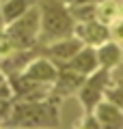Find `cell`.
<instances>
[{
	"instance_id": "10",
	"label": "cell",
	"mask_w": 123,
	"mask_h": 129,
	"mask_svg": "<svg viewBox=\"0 0 123 129\" xmlns=\"http://www.w3.org/2000/svg\"><path fill=\"white\" fill-rule=\"evenodd\" d=\"M121 56H123V50L117 45V43H112V41L101 43L99 50H97V58H99V64L104 67V69H110V67L119 64L121 62Z\"/></svg>"
},
{
	"instance_id": "1",
	"label": "cell",
	"mask_w": 123,
	"mask_h": 129,
	"mask_svg": "<svg viewBox=\"0 0 123 129\" xmlns=\"http://www.w3.org/2000/svg\"><path fill=\"white\" fill-rule=\"evenodd\" d=\"M11 123L19 129H41L56 125V108L43 101H22L11 110Z\"/></svg>"
},
{
	"instance_id": "12",
	"label": "cell",
	"mask_w": 123,
	"mask_h": 129,
	"mask_svg": "<svg viewBox=\"0 0 123 129\" xmlns=\"http://www.w3.org/2000/svg\"><path fill=\"white\" fill-rule=\"evenodd\" d=\"M108 99H110L112 103H117V106L123 110V86H119V88H114V90H110V92H108Z\"/></svg>"
},
{
	"instance_id": "15",
	"label": "cell",
	"mask_w": 123,
	"mask_h": 129,
	"mask_svg": "<svg viewBox=\"0 0 123 129\" xmlns=\"http://www.w3.org/2000/svg\"><path fill=\"white\" fill-rule=\"evenodd\" d=\"M2 84H7V82H5V75H2V71H0V86H2Z\"/></svg>"
},
{
	"instance_id": "5",
	"label": "cell",
	"mask_w": 123,
	"mask_h": 129,
	"mask_svg": "<svg viewBox=\"0 0 123 129\" xmlns=\"http://www.w3.org/2000/svg\"><path fill=\"white\" fill-rule=\"evenodd\" d=\"M95 118L101 129H123V110L112 101H101L95 106Z\"/></svg>"
},
{
	"instance_id": "2",
	"label": "cell",
	"mask_w": 123,
	"mask_h": 129,
	"mask_svg": "<svg viewBox=\"0 0 123 129\" xmlns=\"http://www.w3.org/2000/svg\"><path fill=\"white\" fill-rule=\"evenodd\" d=\"M41 30L52 39H63L76 30L73 15L58 0H43L41 2Z\"/></svg>"
},
{
	"instance_id": "9",
	"label": "cell",
	"mask_w": 123,
	"mask_h": 129,
	"mask_svg": "<svg viewBox=\"0 0 123 129\" xmlns=\"http://www.w3.org/2000/svg\"><path fill=\"white\" fill-rule=\"evenodd\" d=\"M82 47H84V41H82V39H60L58 43H54V45L48 47V54H52L58 60L69 62Z\"/></svg>"
},
{
	"instance_id": "7",
	"label": "cell",
	"mask_w": 123,
	"mask_h": 129,
	"mask_svg": "<svg viewBox=\"0 0 123 129\" xmlns=\"http://www.w3.org/2000/svg\"><path fill=\"white\" fill-rule=\"evenodd\" d=\"M97 64H99L97 52L93 50V47H82V50L67 62V69H71V71H76V73H82V75L89 78V75L97 69Z\"/></svg>"
},
{
	"instance_id": "16",
	"label": "cell",
	"mask_w": 123,
	"mask_h": 129,
	"mask_svg": "<svg viewBox=\"0 0 123 129\" xmlns=\"http://www.w3.org/2000/svg\"><path fill=\"white\" fill-rule=\"evenodd\" d=\"M15 129H19V127H15Z\"/></svg>"
},
{
	"instance_id": "13",
	"label": "cell",
	"mask_w": 123,
	"mask_h": 129,
	"mask_svg": "<svg viewBox=\"0 0 123 129\" xmlns=\"http://www.w3.org/2000/svg\"><path fill=\"white\" fill-rule=\"evenodd\" d=\"M110 35L117 41H123V19H114V26L110 28Z\"/></svg>"
},
{
	"instance_id": "6",
	"label": "cell",
	"mask_w": 123,
	"mask_h": 129,
	"mask_svg": "<svg viewBox=\"0 0 123 129\" xmlns=\"http://www.w3.org/2000/svg\"><path fill=\"white\" fill-rule=\"evenodd\" d=\"M24 75L37 84H48V82L58 80V71H56V67L48 58H39L35 62H30L26 67V71H24Z\"/></svg>"
},
{
	"instance_id": "3",
	"label": "cell",
	"mask_w": 123,
	"mask_h": 129,
	"mask_svg": "<svg viewBox=\"0 0 123 129\" xmlns=\"http://www.w3.org/2000/svg\"><path fill=\"white\" fill-rule=\"evenodd\" d=\"M41 28V11H28L19 19H15L13 24H9V32L7 37L11 39L17 50H28L35 45L37 41V32Z\"/></svg>"
},
{
	"instance_id": "8",
	"label": "cell",
	"mask_w": 123,
	"mask_h": 129,
	"mask_svg": "<svg viewBox=\"0 0 123 129\" xmlns=\"http://www.w3.org/2000/svg\"><path fill=\"white\" fill-rule=\"evenodd\" d=\"M76 32H78V39L89 41V43H97V45L106 43L108 37H110V28L106 26V24L93 22V19H89V22L76 26Z\"/></svg>"
},
{
	"instance_id": "14",
	"label": "cell",
	"mask_w": 123,
	"mask_h": 129,
	"mask_svg": "<svg viewBox=\"0 0 123 129\" xmlns=\"http://www.w3.org/2000/svg\"><path fill=\"white\" fill-rule=\"evenodd\" d=\"M80 129H101V125H99V120H97L95 116H89V118L82 123Z\"/></svg>"
},
{
	"instance_id": "4",
	"label": "cell",
	"mask_w": 123,
	"mask_h": 129,
	"mask_svg": "<svg viewBox=\"0 0 123 129\" xmlns=\"http://www.w3.org/2000/svg\"><path fill=\"white\" fill-rule=\"evenodd\" d=\"M106 82H108V69H101V71H97V73H91L84 80V84L80 86V90H78L80 101L84 103L89 110H95V106L99 103Z\"/></svg>"
},
{
	"instance_id": "11",
	"label": "cell",
	"mask_w": 123,
	"mask_h": 129,
	"mask_svg": "<svg viewBox=\"0 0 123 129\" xmlns=\"http://www.w3.org/2000/svg\"><path fill=\"white\" fill-rule=\"evenodd\" d=\"M32 0H7L2 5V19L7 24H13L15 19H19L24 13H28V7H30Z\"/></svg>"
}]
</instances>
